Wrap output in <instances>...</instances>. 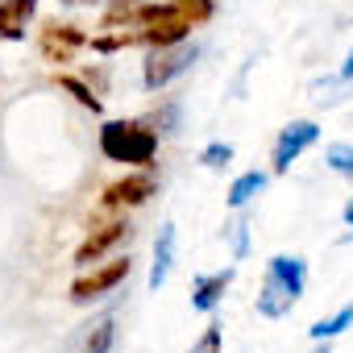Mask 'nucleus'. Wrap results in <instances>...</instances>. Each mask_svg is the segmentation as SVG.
Masks as SVG:
<instances>
[{
	"instance_id": "obj_6",
	"label": "nucleus",
	"mask_w": 353,
	"mask_h": 353,
	"mask_svg": "<svg viewBox=\"0 0 353 353\" xmlns=\"http://www.w3.org/2000/svg\"><path fill=\"white\" fill-rule=\"evenodd\" d=\"M233 283V266H225V270H216V274H200L196 279V295H192V307L196 312H212L216 307V299L225 295V287Z\"/></svg>"
},
{
	"instance_id": "obj_18",
	"label": "nucleus",
	"mask_w": 353,
	"mask_h": 353,
	"mask_svg": "<svg viewBox=\"0 0 353 353\" xmlns=\"http://www.w3.org/2000/svg\"><path fill=\"white\" fill-rule=\"evenodd\" d=\"M63 88H67V92H75V100H79L83 108H92V112L100 108V100H96V96H92V92H88L83 83H75V79H63Z\"/></svg>"
},
{
	"instance_id": "obj_16",
	"label": "nucleus",
	"mask_w": 353,
	"mask_h": 353,
	"mask_svg": "<svg viewBox=\"0 0 353 353\" xmlns=\"http://www.w3.org/2000/svg\"><path fill=\"white\" fill-rule=\"evenodd\" d=\"M229 158H233V145H229V141H212V145L200 154V162H204V166H225Z\"/></svg>"
},
{
	"instance_id": "obj_14",
	"label": "nucleus",
	"mask_w": 353,
	"mask_h": 353,
	"mask_svg": "<svg viewBox=\"0 0 353 353\" xmlns=\"http://www.w3.org/2000/svg\"><path fill=\"white\" fill-rule=\"evenodd\" d=\"M324 158H328V166H332L336 174H349V179H353V145H341V141H336V145H328Z\"/></svg>"
},
{
	"instance_id": "obj_11",
	"label": "nucleus",
	"mask_w": 353,
	"mask_h": 353,
	"mask_svg": "<svg viewBox=\"0 0 353 353\" xmlns=\"http://www.w3.org/2000/svg\"><path fill=\"white\" fill-rule=\"evenodd\" d=\"M262 188H266V174H262V170H250V174H241V179L229 188V204H233V208H245Z\"/></svg>"
},
{
	"instance_id": "obj_9",
	"label": "nucleus",
	"mask_w": 353,
	"mask_h": 353,
	"mask_svg": "<svg viewBox=\"0 0 353 353\" xmlns=\"http://www.w3.org/2000/svg\"><path fill=\"white\" fill-rule=\"evenodd\" d=\"M30 13H34V0H5L0 5V38H21Z\"/></svg>"
},
{
	"instance_id": "obj_4",
	"label": "nucleus",
	"mask_w": 353,
	"mask_h": 353,
	"mask_svg": "<svg viewBox=\"0 0 353 353\" xmlns=\"http://www.w3.org/2000/svg\"><path fill=\"white\" fill-rule=\"evenodd\" d=\"M316 137H320V125H316V121H291V125L279 133V141H274V158H270L274 170L283 174V170H287V166H291V162L316 141Z\"/></svg>"
},
{
	"instance_id": "obj_7",
	"label": "nucleus",
	"mask_w": 353,
	"mask_h": 353,
	"mask_svg": "<svg viewBox=\"0 0 353 353\" xmlns=\"http://www.w3.org/2000/svg\"><path fill=\"white\" fill-rule=\"evenodd\" d=\"M170 262H174V225L166 221V225L158 229V241H154V266H150V287H154V291L166 283Z\"/></svg>"
},
{
	"instance_id": "obj_8",
	"label": "nucleus",
	"mask_w": 353,
	"mask_h": 353,
	"mask_svg": "<svg viewBox=\"0 0 353 353\" xmlns=\"http://www.w3.org/2000/svg\"><path fill=\"white\" fill-rule=\"evenodd\" d=\"M145 196H154L150 174H133V179H121V183L108 188V204H141Z\"/></svg>"
},
{
	"instance_id": "obj_10",
	"label": "nucleus",
	"mask_w": 353,
	"mask_h": 353,
	"mask_svg": "<svg viewBox=\"0 0 353 353\" xmlns=\"http://www.w3.org/2000/svg\"><path fill=\"white\" fill-rule=\"evenodd\" d=\"M125 233H129L125 225H108L104 233H96V237H88V241L79 245V254H75V262H79V266H88V262H96V258H100V254H104V250H108L112 241H121Z\"/></svg>"
},
{
	"instance_id": "obj_19",
	"label": "nucleus",
	"mask_w": 353,
	"mask_h": 353,
	"mask_svg": "<svg viewBox=\"0 0 353 353\" xmlns=\"http://www.w3.org/2000/svg\"><path fill=\"white\" fill-rule=\"evenodd\" d=\"M216 349H221V324H212V328L204 332V341H200L192 353H216Z\"/></svg>"
},
{
	"instance_id": "obj_2",
	"label": "nucleus",
	"mask_w": 353,
	"mask_h": 353,
	"mask_svg": "<svg viewBox=\"0 0 353 353\" xmlns=\"http://www.w3.org/2000/svg\"><path fill=\"white\" fill-rule=\"evenodd\" d=\"M100 150H104V158H112V162L145 166V162L154 158V150H158V137H154V129H145V125H137V121H108V125L100 129Z\"/></svg>"
},
{
	"instance_id": "obj_15",
	"label": "nucleus",
	"mask_w": 353,
	"mask_h": 353,
	"mask_svg": "<svg viewBox=\"0 0 353 353\" xmlns=\"http://www.w3.org/2000/svg\"><path fill=\"white\" fill-rule=\"evenodd\" d=\"M225 237H229V245H233V258H245V254H250V225H245V221L225 225Z\"/></svg>"
},
{
	"instance_id": "obj_20",
	"label": "nucleus",
	"mask_w": 353,
	"mask_h": 353,
	"mask_svg": "<svg viewBox=\"0 0 353 353\" xmlns=\"http://www.w3.org/2000/svg\"><path fill=\"white\" fill-rule=\"evenodd\" d=\"M179 9H183V13H192V17H208V13H212L208 0H179Z\"/></svg>"
},
{
	"instance_id": "obj_21",
	"label": "nucleus",
	"mask_w": 353,
	"mask_h": 353,
	"mask_svg": "<svg viewBox=\"0 0 353 353\" xmlns=\"http://www.w3.org/2000/svg\"><path fill=\"white\" fill-rule=\"evenodd\" d=\"M341 75H345V79H353V50H349V59H345V67H341Z\"/></svg>"
},
{
	"instance_id": "obj_3",
	"label": "nucleus",
	"mask_w": 353,
	"mask_h": 353,
	"mask_svg": "<svg viewBox=\"0 0 353 353\" xmlns=\"http://www.w3.org/2000/svg\"><path fill=\"white\" fill-rule=\"evenodd\" d=\"M196 46H188V42H179L174 50H162V54H154L150 59V67H145V88L150 92H158V88H166L174 75H183L192 63H196Z\"/></svg>"
},
{
	"instance_id": "obj_23",
	"label": "nucleus",
	"mask_w": 353,
	"mask_h": 353,
	"mask_svg": "<svg viewBox=\"0 0 353 353\" xmlns=\"http://www.w3.org/2000/svg\"><path fill=\"white\" fill-rule=\"evenodd\" d=\"M67 5H79V0H67Z\"/></svg>"
},
{
	"instance_id": "obj_12",
	"label": "nucleus",
	"mask_w": 353,
	"mask_h": 353,
	"mask_svg": "<svg viewBox=\"0 0 353 353\" xmlns=\"http://www.w3.org/2000/svg\"><path fill=\"white\" fill-rule=\"evenodd\" d=\"M349 324H353V303H345V307H341L336 316H328V320H316V324H312V336H316V341H328V336H341Z\"/></svg>"
},
{
	"instance_id": "obj_1",
	"label": "nucleus",
	"mask_w": 353,
	"mask_h": 353,
	"mask_svg": "<svg viewBox=\"0 0 353 353\" xmlns=\"http://www.w3.org/2000/svg\"><path fill=\"white\" fill-rule=\"evenodd\" d=\"M303 279H307L303 258H287V254L270 258L266 262V283H262V295H258V312L270 316V320L287 316L291 303L303 295Z\"/></svg>"
},
{
	"instance_id": "obj_5",
	"label": "nucleus",
	"mask_w": 353,
	"mask_h": 353,
	"mask_svg": "<svg viewBox=\"0 0 353 353\" xmlns=\"http://www.w3.org/2000/svg\"><path fill=\"white\" fill-rule=\"evenodd\" d=\"M125 274H129V258H117V262H108L104 270H96L92 279H79V283L71 287V299H75V303H88V299H96V295L112 291Z\"/></svg>"
},
{
	"instance_id": "obj_22",
	"label": "nucleus",
	"mask_w": 353,
	"mask_h": 353,
	"mask_svg": "<svg viewBox=\"0 0 353 353\" xmlns=\"http://www.w3.org/2000/svg\"><path fill=\"white\" fill-rule=\"evenodd\" d=\"M345 225H353V200L345 204Z\"/></svg>"
},
{
	"instance_id": "obj_13",
	"label": "nucleus",
	"mask_w": 353,
	"mask_h": 353,
	"mask_svg": "<svg viewBox=\"0 0 353 353\" xmlns=\"http://www.w3.org/2000/svg\"><path fill=\"white\" fill-rule=\"evenodd\" d=\"M188 30H192L188 21H166L162 30H154V34H150V42L162 50V46H174V42H183V38H188Z\"/></svg>"
},
{
	"instance_id": "obj_17",
	"label": "nucleus",
	"mask_w": 353,
	"mask_h": 353,
	"mask_svg": "<svg viewBox=\"0 0 353 353\" xmlns=\"http://www.w3.org/2000/svg\"><path fill=\"white\" fill-rule=\"evenodd\" d=\"M108 345H112V320L96 324V332H92V341H88L83 353H108Z\"/></svg>"
}]
</instances>
